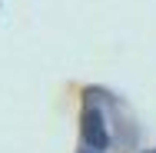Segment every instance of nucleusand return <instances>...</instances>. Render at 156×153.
I'll use <instances>...</instances> for the list:
<instances>
[{"instance_id": "obj_2", "label": "nucleus", "mask_w": 156, "mask_h": 153, "mask_svg": "<svg viewBox=\"0 0 156 153\" xmlns=\"http://www.w3.org/2000/svg\"><path fill=\"white\" fill-rule=\"evenodd\" d=\"M150 153H156V150H150Z\"/></svg>"}, {"instance_id": "obj_1", "label": "nucleus", "mask_w": 156, "mask_h": 153, "mask_svg": "<svg viewBox=\"0 0 156 153\" xmlns=\"http://www.w3.org/2000/svg\"><path fill=\"white\" fill-rule=\"evenodd\" d=\"M83 137H87V143L93 147V150H103L106 143H110V133H106V126H103V117L90 110L87 117H83Z\"/></svg>"}]
</instances>
